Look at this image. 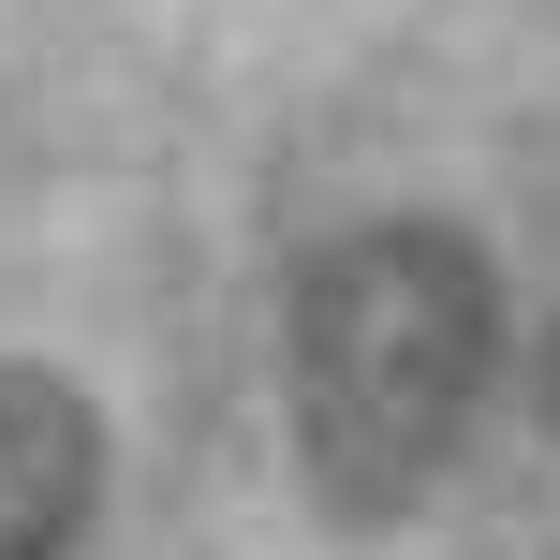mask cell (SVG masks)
Segmentation results:
<instances>
[{
    "label": "cell",
    "mask_w": 560,
    "mask_h": 560,
    "mask_svg": "<svg viewBox=\"0 0 560 560\" xmlns=\"http://www.w3.org/2000/svg\"><path fill=\"white\" fill-rule=\"evenodd\" d=\"M487 398H502V266H487V236L384 207V222L325 236L295 266L280 413H295V472L339 532H398L472 457Z\"/></svg>",
    "instance_id": "6da1fadb"
},
{
    "label": "cell",
    "mask_w": 560,
    "mask_h": 560,
    "mask_svg": "<svg viewBox=\"0 0 560 560\" xmlns=\"http://www.w3.org/2000/svg\"><path fill=\"white\" fill-rule=\"evenodd\" d=\"M104 516V413L89 384L0 354V560H74Z\"/></svg>",
    "instance_id": "7a4b0ae2"
},
{
    "label": "cell",
    "mask_w": 560,
    "mask_h": 560,
    "mask_svg": "<svg viewBox=\"0 0 560 560\" xmlns=\"http://www.w3.org/2000/svg\"><path fill=\"white\" fill-rule=\"evenodd\" d=\"M546 428H560V325H546Z\"/></svg>",
    "instance_id": "3957f363"
}]
</instances>
